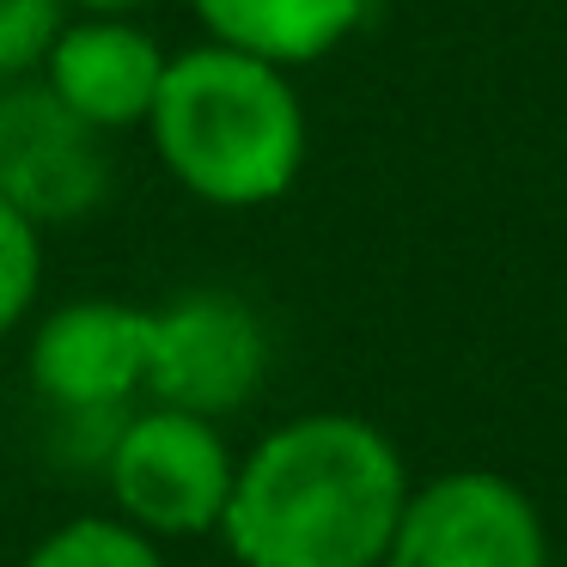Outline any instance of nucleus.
<instances>
[{
  "label": "nucleus",
  "instance_id": "obj_1",
  "mask_svg": "<svg viewBox=\"0 0 567 567\" xmlns=\"http://www.w3.org/2000/svg\"><path fill=\"white\" fill-rule=\"evenodd\" d=\"M409 501L391 433L318 409L269 427L245 452L220 513L238 567H379Z\"/></svg>",
  "mask_w": 567,
  "mask_h": 567
},
{
  "label": "nucleus",
  "instance_id": "obj_2",
  "mask_svg": "<svg viewBox=\"0 0 567 567\" xmlns=\"http://www.w3.org/2000/svg\"><path fill=\"white\" fill-rule=\"evenodd\" d=\"M159 165L208 208H262L306 165V104L287 68L226 43H196L165 62L147 111Z\"/></svg>",
  "mask_w": 567,
  "mask_h": 567
},
{
  "label": "nucleus",
  "instance_id": "obj_3",
  "mask_svg": "<svg viewBox=\"0 0 567 567\" xmlns=\"http://www.w3.org/2000/svg\"><path fill=\"white\" fill-rule=\"evenodd\" d=\"M238 457L226 452L220 421L189 409H128L104 482L116 494V518H128L147 537H202L220 530L226 494H233Z\"/></svg>",
  "mask_w": 567,
  "mask_h": 567
},
{
  "label": "nucleus",
  "instance_id": "obj_4",
  "mask_svg": "<svg viewBox=\"0 0 567 567\" xmlns=\"http://www.w3.org/2000/svg\"><path fill=\"white\" fill-rule=\"evenodd\" d=\"M379 567H549V525L501 470H445L409 482Z\"/></svg>",
  "mask_w": 567,
  "mask_h": 567
},
{
  "label": "nucleus",
  "instance_id": "obj_5",
  "mask_svg": "<svg viewBox=\"0 0 567 567\" xmlns=\"http://www.w3.org/2000/svg\"><path fill=\"white\" fill-rule=\"evenodd\" d=\"M269 379V330L226 287H184L153 311L147 396L165 409L226 421Z\"/></svg>",
  "mask_w": 567,
  "mask_h": 567
},
{
  "label": "nucleus",
  "instance_id": "obj_6",
  "mask_svg": "<svg viewBox=\"0 0 567 567\" xmlns=\"http://www.w3.org/2000/svg\"><path fill=\"white\" fill-rule=\"evenodd\" d=\"M111 189V153L38 74L0 86V196L38 226L92 214Z\"/></svg>",
  "mask_w": 567,
  "mask_h": 567
},
{
  "label": "nucleus",
  "instance_id": "obj_7",
  "mask_svg": "<svg viewBox=\"0 0 567 567\" xmlns=\"http://www.w3.org/2000/svg\"><path fill=\"white\" fill-rule=\"evenodd\" d=\"M153 311L123 299H68L38 323L25 379L50 409H128L147 391Z\"/></svg>",
  "mask_w": 567,
  "mask_h": 567
},
{
  "label": "nucleus",
  "instance_id": "obj_8",
  "mask_svg": "<svg viewBox=\"0 0 567 567\" xmlns=\"http://www.w3.org/2000/svg\"><path fill=\"white\" fill-rule=\"evenodd\" d=\"M165 43L123 13H80L43 55V86L99 135L147 123L165 80Z\"/></svg>",
  "mask_w": 567,
  "mask_h": 567
},
{
  "label": "nucleus",
  "instance_id": "obj_9",
  "mask_svg": "<svg viewBox=\"0 0 567 567\" xmlns=\"http://www.w3.org/2000/svg\"><path fill=\"white\" fill-rule=\"evenodd\" d=\"M208 43L245 50L275 68H311L342 50L367 19V0H189Z\"/></svg>",
  "mask_w": 567,
  "mask_h": 567
},
{
  "label": "nucleus",
  "instance_id": "obj_10",
  "mask_svg": "<svg viewBox=\"0 0 567 567\" xmlns=\"http://www.w3.org/2000/svg\"><path fill=\"white\" fill-rule=\"evenodd\" d=\"M25 567H165V555H159V537L135 530L128 518L86 513V518L55 525L25 555Z\"/></svg>",
  "mask_w": 567,
  "mask_h": 567
},
{
  "label": "nucleus",
  "instance_id": "obj_11",
  "mask_svg": "<svg viewBox=\"0 0 567 567\" xmlns=\"http://www.w3.org/2000/svg\"><path fill=\"white\" fill-rule=\"evenodd\" d=\"M43 293V226L0 196V336L19 330Z\"/></svg>",
  "mask_w": 567,
  "mask_h": 567
},
{
  "label": "nucleus",
  "instance_id": "obj_12",
  "mask_svg": "<svg viewBox=\"0 0 567 567\" xmlns=\"http://www.w3.org/2000/svg\"><path fill=\"white\" fill-rule=\"evenodd\" d=\"M68 7L62 0H0V86L43 74V55L62 38Z\"/></svg>",
  "mask_w": 567,
  "mask_h": 567
},
{
  "label": "nucleus",
  "instance_id": "obj_13",
  "mask_svg": "<svg viewBox=\"0 0 567 567\" xmlns=\"http://www.w3.org/2000/svg\"><path fill=\"white\" fill-rule=\"evenodd\" d=\"M68 13H123V19H135V13H147L153 0H62Z\"/></svg>",
  "mask_w": 567,
  "mask_h": 567
}]
</instances>
